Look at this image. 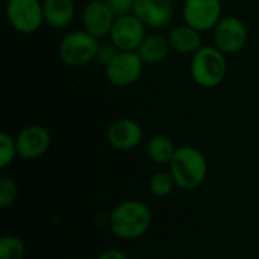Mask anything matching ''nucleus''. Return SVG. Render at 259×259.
<instances>
[{
  "label": "nucleus",
  "mask_w": 259,
  "mask_h": 259,
  "mask_svg": "<svg viewBox=\"0 0 259 259\" xmlns=\"http://www.w3.org/2000/svg\"><path fill=\"white\" fill-rule=\"evenodd\" d=\"M152 225L149 206L138 200H126L114 208L109 217L112 232L121 240H137L143 237Z\"/></svg>",
  "instance_id": "obj_1"
},
{
  "label": "nucleus",
  "mask_w": 259,
  "mask_h": 259,
  "mask_svg": "<svg viewBox=\"0 0 259 259\" xmlns=\"http://www.w3.org/2000/svg\"><path fill=\"white\" fill-rule=\"evenodd\" d=\"M170 173L175 179V184L179 188L185 191L196 190L203 184L206 178V158L200 150H197L193 146L178 147L170 162Z\"/></svg>",
  "instance_id": "obj_2"
},
{
  "label": "nucleus",
  "mask_w": 259,
  "mask_h": 259,
  "mask_svg": "<svg viewBox=\"0 0 259 259\" xmlns=\"http://www.w3.org/2000/svg\"><path fill=\"white\" fill-rule=\"evenodd\" d=\"M228 71L226 55L215 46H202L194 55H191L190 73L193 80L202 88L219 87Z\"/></svg>",
  "instance_id": "obj_3"
},
{
  "label": "nucleus",
  "mask_w": 259,
  "mask_h": 259,
  "mask_svg": "<svg viewBox=\"0 0 259 259\" xmlns=\"http://www.w3.org/2000/svg\"><path fill=\"white\" fill-rule=\"evenodd\" d=\"M100 42L85 29L71 30L59 41V58L68 67H83L97 58Z\"/></svg>",
  "instance_id": "obj_4"
},
{
  "label": "nucleus",
  "mask_w": 259,
  "mask_h": 259,
  "mask_svg": "<svg viewBox=\"0 0 259 259\" xmlns=\"http://www.w3.org/2000/svg\"><path fill=\"white\" fill-rule=\"evenodd\" d=\"M5 15L9 26L24 35L36 32L44 23L42 2L39 0H6Z\"/></svg>",
  "instance_id": "obj_5"
},
{
  "label": "nucleus",
  "mask_w": 259,
  "mask_h": 259,
  "mask_svg": "<svg viewBox=\"0 0 259 259\" xmlns=\"http://www.w3.org/2000/svg\"><path fill=\"white\" fill-rule=\"evenodd\" d=\"M249 32L246 23L234 15L223 17L212 29L214 46L225 55L240 53L247 42Z\"/></svg>",
  "instance_id": "obj_6"
},
{
  "label": "nucleus",
  "mask_w": 259,
  "mask_h": 259,
  "mask_svg": "<svg viewBox=\"0 0 259 259\" xmlns=\"http://www.w3.org/2000/svg\"><path fill=\"white\" fill-rule=\"evenodd\" d=\"M222 12V0H184L182 6L185 24L194 27L200 33L212 30L223 18Z\"/></svg>",
  "instance_id": "obj_7"
},
{
  "label": "nucleus",
  "mask_w": 259,
  "mask_h": 259,
  "mask_svg": "<svg viewBox=\"0 0 259 259\" xmlns=\"http://www.w3.org/2000/svg\"><path fill=\"white\" fill-rule=\"evenodd\" d=\"M144 65L138 52H118L105 67V74L114 87L123 88L134 85L140 79Z\"/></svg>",
  "instance_id": "obj_8"
},
{
  "label": "nucleus",
  "mask_w": 259,
  "mask_h": 259,
  "mask_svg": "<svg viewBox=\"0 0 259 259\" xmlns=\"http://www.w3.org/2000/svg\"><path fill=\"white\" fill-rule=\"evenodd\" d=\"M146 26L134 14L121 15L115 18L112 30L109 33L111 42L120 52H137L143 39L146 38Z\"/></svg>",
  "instance_id": "obj_9"
},
{
  "label": "nucleus",
  "mask_w": 259,
  "mask_h": 259,
  "mask_svg": "<svg viewBox=\"0 0 259 259\" xmlns=\"http://www.w3.org/2000/svg\"><path fill=\"white\" fill-rule=\"evenodd\" d=\"M115 15L105 0H91L82 9V26L96 38L109 36L115 23Z\"/></svg>",
  "instance_id": "obj_10"
},
{
  "label": "nucleus",
  "mask_w": 259,
  "mask_h": 259,
  "mask_svg": "<svg viewBox=\"0 0 259 259\" xmlns=\"http://www.w3.org/2000/svg\"><path fill=\"white\" fill-rule=\"evenodd\" d=\"M18 156L24 159H36L41 158L52 144L50 132L39 126V124H30L20 131V134L15 138Z\"/></svg>",
  "instance_id": "obj_11"
},
{
  "label": "nucleus",
  "mask_w": 259,
  "mask_h": 259,
  "mask_svg": "<svg viewBox=\"0 0 259 259\" xmlns=\"http://www.w3.org/2000/svg\"><path fill=\"white\" fill-rule=\"evenodd\" d=\"M146 27L164 29L173 18L171 0H135L134 12Z\"/></svg>",
  "instance_id": "obj_12"
},
{
  "label": "nucleus",
  "mask_w": 259,
  "mask_h": 259,
  "mask_svg": "<svg viewBox=\"0 0 259 259\" xmlns=\"http://www.w3.org/2000/svg\"><path fill=\"white\" fill-rule=\"evenodd\" d=\"M106 138L109 144L121 152H127L135 149L143 140V129L138 121L134 118H117L114 120L106 132Z\"/></svg>",
  "instance_id": "obj_13"
},
{
  "label": "nucleus",
  "mask_w": 259,
  "mask_h": 259,
  "mask_svg": "<svg viewBox=\"0 0 259 259\" xmlns=\"http://www.w3.org/2000/svg\"><path fill=\"white\" fill-rule=\"evenodd\" d=\"M74 0H42L44 23L56 30L65 29L74 18Z\"/></svg>",
  "instance_id": "obj_14"
},
{
  "label": "nucleus",
  "mask_w": 259,
  "mask_h": 259,
  "mask_svg": "<svg viewBox=\"0 0 259 259\" xmlns=\"http://www.w3.org/2000/svg\"><path fill=\"white\" fill-rule=\"evenodd\" d=\"M171 50L181 55H194L202 47L200 32L188 24L176 26L170 30L167 36Z\"/></svg>",
  "instance_id": "obj_15"
},
{
  "label": "nucleus",
  "mask_w": 259,
  "mask_h": 259,
  "mask_svg": "<svg viewBox=\"0 0 259 259\" xmlns=\"http://www.w3.org/2000/svg\"><path fill=\"white\" fill-rule=\"evenodd\" d=\"M170 49L171 47L167 38L158 33H150V35H146V38L143 39L137 52L144 64L155 65V64H161L168 56Z\"/></svg>",
  "instance_id": "obj_16"
},
{
  "label": "nucleus",
  "mask_w": 259,
  "mask_h": 259,
  "mask_svg": "<svg viewBox=\"0 0 259 259\" xmlns=\"http://www.w3.org/2000/svg\"><path fill=\"white\" fill-rule=\"evenodd\" d=\"M146 153L149 156V159L155 164H170L175 153H176V147L173 144V141L164 135H155L149 140L147 146H146Z\"/></svg>",
  "instance_id": "obj_17"
},
{
  "label": "nucleus",
  "mask_w": 259,
  "mask_h": 259,
  "mask_svg": "<svg viewBox=\"0 0 259 259\" xmlns=\"http://www.w3.org/2000/svg\"><path fill=\"white\" fill-rule=\"evenodd\" d=\"M24 253V243L18 237L5 235L0 240V259H23Z\"/></svg>",
  "instance_id": "obj_18"
},
{
  "label": "nucleus",
  "mask_w": 259,
  "mask_h": 259,
  "mask_svg": "<svg viewBox=\"0 0 259 259\" xmlns=\"http://www.w3.org/2000/svg\"><path fill=\"white\" fill-rule=\"evenodd\" d=\"M175 179L171 173L167 171H158L150 179V193L155 197H167L175 187Z\"/></svg>",
  "instance_id": "obj_19"
},
{
  "label": "nucleus",
  "mask_w": 259,
  "mask_h": 259,
  "mask_svg": "<svg viewBox=\"0 0 259 259\" xmlns=\"http://www.w3.org/2000/svg\"><path fill=\"white\" fill-rule=\"evenodd\" d=\"M18 155L15 138H12L9 134L2 132L0 134V168H6Z\"/></svg>",
  "instance_id": "obj_20"
},
{
  "label": "nucleus",
  "mask_w": 259,
  "mask_h": 259,
  "mask_svg": "<svg viewBox=\"0 0 259 259\" xmlns=\"http://www.w3.org/2000/svg\"><path fill=\"white\" fill-rule=\"evenodd\" d=\"M17 194H18V190H17L15 182L5 175L0 176V206L3 209L11 206L15 202Z\"/></svg>",
  "instance_id": "obj_21"
},
{
  "label": "nucleus",
  "mask_w": 259,
  "mask_h": 259,
  "mask_svg": "<svg viewBox=\"0 0 259 259\" xmlns=\"http://www.w3.org/2000/svg\"><path fill=\"white\" fill-rule=\"evenodd\" d=\"M105 3L109 6L115 17H121L134 12L135 0H105Z\"/></svg>",
  "instance_id": "obj_22"
},
{
  "label": "nucleus",
  "mask_w": 259,
  "mask_h": 259,
  "mask_svg": "<svg viewBox=\"0 0 259 259\" xmlns=\"http://www.w3.org/2000/svg\"><path fill=\"white\" fill-rule=\"evenodd\" d=\"M120 50L112 44V42H102L100 44V47H99V52H97V61L103 65V67H106L114 58H115V55L118 53Z\"/></svg>",
  "instance_id": "obj_23"
},
{
  "label": "nucleus",
  "mask_w": 259,
  "mask_h": 259,
  "mask_svg": "<svg viewBox=\"0 0 259 259\" xmlns=\"http://www.w3.org/2000/svg\"><path fill=\"white\" fill-rule=\"evenodd\" d=\"M97 259H127V256H126L123 252H120V250L109 249V250L103 252V253H102V255H100Z\"/></svg>",
  "instance_id": "obj_24"
},
{
  "label": "nucleus",
  "mask_w": 259,
  "mask_h": 259,
  "mask_svg": "<svg viewBox=\"0 0 259 259\" xmlns=\"http://www.w3.org/2000/svg\"><path fill=\"white\" fill-rule=\"evenodd\" d=\"M171 2H178V0H171Z\"/></svg>",
  "instance_id": "obj_25"
}]
</instances>
